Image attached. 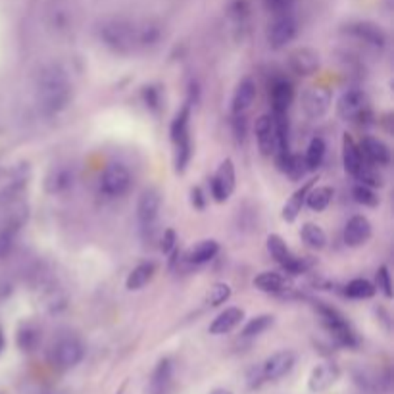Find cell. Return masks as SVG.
<instances>
[{
  "label": "cell",
  "instance_id": "cell-1",
  "mask_svg": "<svg viewBox=\"0 0 394 394\" xmlns=\"http://www.w3.org/2000/svg\"><path fill=\"white\" fill-rule=\"evenodd\" d=\"M72 98V83L58 64H50L39 74L37 79V104L40 112L54 116L62 112Z\"/></svg>",
  "mask_w": 394,
  "mask_h": 394
},
{
  "label": "cell",
  "instance_id": "cell-2",
  "mask_svg": "<svg viewBox=\"0 0 394 394\" xmlns=\"http://www.w3.org/2000/svg\"><path fill=\"white\" fill-rule=\"evenodd\" d=\"M101 39L118 54H131L140 45V29L123 20H110L101 27Z\"/></svg>",
  "mask_w": 394,
  "mask_h": 394
},
{
  "label": "cell",
  "instance_id": "cell-3",
  "mask_svg": "<svg viewBox=\"0 0 394 394\" xmlns=\"http://www.w3.org/2000/svg\"><path fill=\"white\" fill-rule=\"evenodd\" d=\"M317 312L323 320V325L329 329V333L333 334V339L339 344H342V347H356L358 344L356 333L339 310H334V308L327 306L323 302H317Z\"/></svg>",
  "mask_w": 394,
  "mask_h": 394
},
{
  "label": "cell",
  "instance_id": "cell-4",
  "mask_svg": "<svg viewBox=\"0 0 394 394\" xmlns=\"http://www.w3.org/2000/svg\"><path fill=\"white\" fill-rule=\"evenodd\" d=\"M131 187V174L123 164H110L101 175V191L110 198L123 196Z\"/></svg>",
  "mask_w": 394,
  "mask_h": 394
},
{
  "label": "cell",
  "instance_id": "cell-5",
  "mask_svg": "<svg viewBox=\"0 0 394 394\" xmlns=\"http://www.w3.org/2000/svg\"><path fill=\"white\" fill-rule=\"evenodd\" d=\"M85 356V348L75 337H64L56 342L52 348L50 360L58 369H72L75 368Z\"/></svg>",
  "mask_w": 394,
  "mask_h": 394
},
{
  "label": "cell",
  "instance_id": "cell-6",
  "mask_svg": "<svg viewBox=\"0 0 394 394\" xmlns=\"http://www.w3.org/2000/svg\"><path fill=\"white\" fill-rule=\"evenodd\" d=\"M267 250H269V254L274 258L277 264L285 267L287 271H291L293 275H298L302 274L304 269H306V264L300 260V258H296V256L288 250L287 242L281 239L279 235H269L267 237Z\"/></svg>",
  "mask_w": 394,
  "mask_h": 394
},
{
  "label": "cell",
  "instance_id": "cell-7",
  "mask_svg": "<svg viewBox=\"0 0 394 394\" xmlns=\"http://www.w3.org/2000/svg\"><path fill=\"white\" fill-rule=\"evenodd\" d=\"M296 356L291 350H281L275 352L274 356H269L264 364L260 366L264 381H279L285 375L291 373V369L294 368Z\"/></svg>",
  "mask_w": 394,
  "mask_h": 394
},
{
  "label": "cell",
  "instance_id": "cell-8",
  "mask_svg": "<svg viewBox=\"0 0 394 394\" xmlns=\"http://www.w3.org/2000/svg\"><path fill=\"white\" fill-rule=\"evenodd\" d=\"M160 206L162 198L156 188L142 191V194L139 196V204H137V218H139V223L145 231L154 229V223H156L158 214H160Z\"/></svg>",
  "mask_w": 394,
  "mask_h": 394
},
{
  "label": "cell",
  "instance_id": "cell-9",
  "mask_svg": "<svg viewBox=\"0 0 394 394\" xmlns=\"http://www.w3.org/2000/svg\"><path fill=\"white\" fill-rule=\"evenodd\" d=\"M331 108V93L325 87L308 89L302 96V110L310 120H320Z\"/></svg>",
  "mask_w": 394,
  "mask_h": 394
},
{
  "label": "cell",
  "instance_id": "cell-10",
  "mask_svg": "<svg viewBox=\"0 0 394 394\" xmlns=\"http://www.w3.org/2000/svg\"><path fill=\"white\" fill-rule=\"evenodd\" d=\"M212 196H214L215 202H225L229 201V196L233 194L235 191V166L233 162L223 160L221 166L218 167L214 179H212Z\"/></svg>",
  "mask_w": 394,
  "mask_h": 394
},
{
  "label": "cell",
  "instance_id": "cell-11",
  "mask_svg": "<svg viewBox=\"0 0 394 394\" xmlns=\"http://www.w3.org/2000/svg\"><path fill=\"white\" fill-rule=\"evenodd\" d=\"M296 31H298V27H296V21L291 18V13L275 16V21L269 26V31H267V40H269L271 48H283L296 37Z\"/></svg>",
  "mask_w": 394,
  "mask_h": 394
},
{
  "label": "cell",
  "instance_id": "cell-12",
  "mask_svg": "<svg viewBox=\"0 0 394 394\" xmlns=\"http://www.w3.org/2000/svg\"><path fill=\"white\" fill-rule=\"evenodd\" d=\"M368 108V96L364 94V91L360 89H350L347 93L342 94L337 104V112L341 116L342 120H356L360 118Z\"/></svg>",
  "mask_w": 394,
  "mask_h": 394
},
{
  "label": "cell",
  "instance_id": "cell-13",
  "mask_svg": "<svg viewBox=\"0 0 394 394\" xmlns=\"http://www.w3.org/2000/svg\"><path fill=\"white\" fill-rule=\"evenodd\" d=\"M288 66L294 74L300 75V77L314 75L320 69V54L315 52L314 48H296L288 56Z\"/></svg>",
  "mask_w": 394,
  "mask_h": 394
},
{
  "label": "cell",
  "instance_id": "cell-14",
  "mask_svg": "<svg viewBox=\"0 0 394 394\" xmlns=\"http://www.w3.org/2000/svg\"><path fill=\"white\" fill-rule=\"evenodd\" d=\"M337 379H339V368L331 361H323L312 369L310 379H308V388L312 393H323L329 387H333Z\"/></svg>",
  "mask_w": 394,
  "mask_h": 394
},
{
  "label": "cell",
  "instance_id": "cell-15",
  "mask_svg": "<svg viewBox=\"0 0 394 394\" xmlns=\"http://www.w3.org/2000/svg\"><path fill=\"white\" fill-rule=\"evenodd\" d=\"M256 139L264 156H271L277 150V137H275L274 116H261L256 121Z\"/></svg>",
  "mask_w": 394,
  "mask_h": 394
},
{
  "label": "cell",
  "instance_id": "cell-16",
  "mask_svg": "<svg viewBox=\"0 0 394 394\" xmlns=\"http://www.w3.org/2000/svg\"><path fill=\"white\" fill-rule=\"evenodd\" d=\"M171 383H174V361L169 358H164L154 368L150 385H148V394H167Z\"/></svg>",
  "mask_w": 394,
  "mask_h": 394
},
{
  "label": "cell",
  "instance_id": "cell-17",
  "mask_svg": "<svg viewBox=\"0 0 394 394\" xmlns=\"http://www.w3.org/2000/svg\"><path fill=\"white\" fill-rule=\"evenodd\" d=\"M371 237V223L366 215L350 218L344 227V242L348 247H361Z\"/></svg>",
  "mask_w": 394,
  "mask_h": 394
},
{
  "label": "cell",
  "instance_id": "cell-18",
  "mask_svg": "<svg viewBox=\"0 0 394 394\" xmlns=\"http://www.w3.org/2000/svg\"><path fill=\"white\" fill-rule=\"evenodd\" d=\"M293 85L287 79H277L269 89V101L274 108V116H287V110L293 102Z\"/></svg>",
  "mask_w": 394,
  "mask_h": 394
},
{
  "label": "cell",
  "instance_id": "cell-19",
  "mask_svg": "<svg viewBox=\"0 0 394 394\" xmlns=\"http://www.w3.org/2000/svg\"><path fill=\"white\" fill-rule=\"evenodd\" d=\"M75 179V174L72 167L67 166H54L47 175L45 181V188L50 194H60L66 193L67 188H72Z\"/></svg>",
  "mask_w": 394,
  "mask_h": 394
},
{
  "label": "cell",
  "instance_id": "cell-20",
  "mask_svg": "<svg viewBox=\"0 0 394 394\" xmlns=\"http://www.w3.org/2000/svg\"><path fill=\"white\" fill-rule=\"evenodd\" d=\"M350 33L358 37L360 40L364 43H368L371 47L375 48H383L387 45V35L383 31L381 27L375 26V23H368V21H360V23H354V26H350L348 29Z\"/></svg>",
  "mask_w": 394,
  "mask_h": 394
},
{
  "label": "cell",
  "instance_id": "cell-21",
  "mask_svg": "<svg viewBox=\"0 0 394 394\" xmlns=\"http://www.w3.org/2000/svg\"><path fill=\"white\" fill-rule=\"evenodd\" d=\"M244 320V312L241 308H225L221 314L215 315V320L210 323V333L212 334H225L233 331L241 321Z\"/></svg>",
  "mask_w": 394,
  "mask_h": 394
},
{
  "label": "cell",
  "instance_id": "cell-22",
  "mask_svg": "<svg viewBox=\"0 0 394 394\" xmlns=\"http://www.w3.org/2000/svg\"><path fill=\"white\" fill-rule=\"evenodd\" d=\"M256 98V83L254 79H242L239 83V87L235 91L233 96V114L235 116H242L247 112L248 108L252 106V102Z\"/></svg>",
  "mask_w": 394,
  "mask_h": 394
},
{
  "label": "cell",
  "instance_id": "cell-23",
  "mask_svg": "<svg viewBox=\"0 0 394 394\" xmlns=\"http://www.w3.org/2000/svg\"><path fill=\"white\" fill-rule=\"evenodd\" d=\"M361 150H364V156L371 164H375V166H387L388 162H390V148L379 139H373V137L364 139Z\"/></svg>",
  "mask_w": 394,
  "mask_h": 394
},
{
  "label": "cell",
  "instance_id": "cell-24",
  "mask_svg": "<svg viewBox=\"0 0 394 394\" xmlns=\"http://www.w3.org/2000/svg\"><path fill=\"white\" fill-rule=\"evenodd\" d=\"M314 183H315V179H310L304 187L298 188V191H296V193L288 198L287 204L283 206V214H281L283 215V220L291 223V221H294L296 218H298V214L302 212V206H304V202H306L308 193H310V188L314 187Z\"/></svg>",
  "mask_w": 394,
  "mask_h": 394
},
{
  "label": "cell",
  "instance_id": "cell-25",
  "mask_svg": "<svg viewBox=\"0 0 394 394\" xmlns=\"http://www.w3.org/2000/svg\"><path fill=\"white\" fill-rule=\"evenodd\" d=\"M218 252H220V244L214 239H206V241H201L188 250L187 260L194 264V266H202L206 261L214 260Z\"/></svg>",
  "mask_w": 394,
  "mask_h": 394
},
{
  "label": "cell",
  "instance_id": "cell-26",
  "mask_svg": "<svg viewBox=\"0 0 394 394\" xmlns=\"http://www.w3.org/2000/svg\"><path fill=\"white\" fill-rule=\"evenodd\" d=\"M342 162H344V169H347L348 174L354 175V177L360 171V167L364 166L361 150L356 147L352 137H348V135H344V139H342Z\"/></svg>",
  "mask_w": 394,
  "mask_h": 394
},
{
  "label": "cell",
  "instance_id": "cell-27",
  "mask_svg": "<svg viewBox=\"0 0 394 394\" xmlns=\"http://www.w3.org/2000/svg\"><path fill=\"white\" fill-rule=\"evenodd\" d=\"M154 271H156V266H154L152 261L139 264V266L135 267L133 271L129 274L125 285H128L129 291H139V288H142L145 285H147L148 281L152 279Z\"/></svg>",
  "mask_w": 394,
  "mask_h": 394
},
{
  "label": "cell",
  "instance_id": "cell-28",
  "mask_svg": "<svg viewBox=\"0 0 394 394\" xmlns=\"http://www.w3.org/2000/svg\"><path fill=\"white\" fill-rule=\"evenodd\" d=\"M254 287L264 293H283L287 288V279L275 271H264L254 279Z\"/></svg>",
  "mask_w": 394,
  "mask_h": 394
},
{
  "label": "cell",
  "instance_id": "cell-29",
  "mask_svg": "<svg viewBox=\"0 0 394 394\" xmlns=\"http://www.w3.org/2000/svg\"><path fill=\"white\" fill-rule=\"evenodd\" d=\"M188 120H191V104H185L181 108L179 114L175 116L174 123H171V140L179 142V140L191 139L188 135Z\"/></svg>",
  "mask_w": 394,
  "mask_h": 394
},
{
  "label": "cell",
  "instance_id": "cell-30",
  "mask_svg": "<svg viewBox=\"0 0 394 394\" xmlns=\"http://www.w3.org/2000/svg\"><path fill=\"white\" fill-rule=\"evenodd\" d=\"M300 237L308 247L315 248V250H321V248L327 244V235H325V231L320 225H315V223H304L300 229Z\"/></svg>",
  "mask_w": 394,
  "mask_h": 394
},
{
  "label": "cell",
  "instance_id": "cell-31",
  "mask_svg": "<svg viewBox=\"0 0 394 394\" xmlns=\"http://www.w3.org/2000/svg\"><path fill=\"white\" fill-rule=\"evenodd\" d=\"M333 188L331 187H317L310 188V193L306 196L308 208H312L314 212H323L325 208L333 201Z\"/></svg>",
  "mask_w": 394,
  "mask_h": 394
},
{
  "label": "cell",
  "instance_id": "cell-32",
  "mask_svg": "<svg viewBox=\"0 0 394 394\" xmlns=\"http://www.w3.org/2000/svg\"><path fill=\"white\" fill-rule=\"evenodd\" d=\"M323 158H325V142H323V139H320V137H315V139L310 140L306 156H304L308 171H315V169L321 166Z\"/></svg>",
  "mask_w": 394,
  "mask_h": 394
},
{
  "label": "cell",
  "instance_id": "cell-33",
  "mask_svg": "<svg viewBox=\"0 0 394 394\" xmlns=\"http://www.w3.org/2000/svg\"><path fill=\"white\" fill-rule=\"evenodd\" d=\"M375 291H377V288H375V285L368 279L350 281V283L347 285V288H344L347 296L354 298V300H368V298H371V296H373Z\"/></svg>",
  "mask_w": 394,
  "mask_h": 394
},
{
  "label": "cell",
  "instance_id": "cell-34",
  "mask_svg": "<svg viewBox=\"0 0 394 394\" xmlns=\"http://www.w3.org/2000/svg\"><path fill=\"white\" fill-rule=\"evenodd\" d=\"M40 342V333L39 329L35 325H23L18 333V347L23 350V352H31L35 348L39 347Z\"/></svg>",
  "mask_w": 394,
  "mask_h": 394
},
{
  "label": "cell",
  "instance_id": "cell-35",
  "mask_svg": "<svg viewBox=\"0 0 394 394\" xmlns=\"http://www.w3.org/2000/svg\"><path fill=\"white\" fill-rule=\"evenodd\" d=\"M274 325V315H258V317H252V320L248 321L244 329H242V337H247V339H252V337H258L264 331Z\"/></svg>",
  "mask_w": 394,
  "mask_h": 394
},
{
  "label": "cell",
  "instance_id": "cell-36",
  "mask_svg": "<svg viewBox=\"0 0 394 394\" xmlns=\"http://www.w3.org/2000/svg\"><path fill=\"white\" fill-rule=\"evenodd\" d=\"M352 196L354 201L361 206H369L373 208L379 204V196L375 194V191L369 185H364V183H358L354 188H352Z\"/></svg>",
  "mask_w": 394,
  "mask_h": 394
},
{
  "label": "cell",
  "instance_id": "cell-37",
  "mask_svg": "<svg viewBox=\"0 0 394 394\" xmlns=\"http://www.w3.org/2000/svg\"><path fill=\"white\" fill-rule=\"evenodd\" d=\"M229 298H231V287L227 283H215L214 287L208 291L206 304L208 306H220L223 302H227Z\"/></svg>",
  "mask_w": 394,
  "mask_h": 394
},
{
  "label": "cell",
  "instance_id": "cell-38",
  "mask_svg": "<svg viewBox=\"0 0 394 394\" xmlns=\"http://www.w3.org/2000/svg\"><path fill=\"white\" fill-rule=\"evenodd\" d=\"M264 4L274 16H285L293 10L294 0H264Z\"/></svg>",
  "mask_w": 394,
  "mask_h": 394
},
{
  "label": "cell",
  "instance_id": "cell-39",
  "mask_svg": "<svg viewBox=\"0 0 394 394\" xmlns=\"http://www.w3.org/2000/svg\"><path fill=\"white\" fill-rule=\"evenodd\" d=\"M377 287L381 288V293L387 298H393V283H390V274H388L387 266H381L377 269Z\"/></svg>",
  "mask_w": 394,
  "mask_h": 394
},
{
  "label": "cell",
  "instance_id": "cell-40",
  "mask_svg": "<svg viewBox=\"0 0 394 394\" xmlns=\"http://www.w3.org/2000/svg\"><path fill=\"white\" fill-rule=\"evenodd\" d=\"M13 237H16V229L8 227L4 231H0V258L8 256V252L12 250Z\"/></svg>",
  "mask_w": 394,
  "mask_h": 394
},
{
  "label": "cell",
  "instance_id": "cell-41",
  "mask_svg": "<svg viewBox=\"0 0 394 394\" xmlns=\"http://www.w3.org/2000/svg\"><path fill=\"white\" fill-rule=\"evenodd\" d=\"M175 242H177V235H175L174 229H167V231H164V237H162V244L160 248L164 250V252H174L175 250Z\"/></svg>",
  "mask_w": 394,
  "mask_h": 394
},
{
  "label": "cell",
  "instance_id": "cell-42",
  "mask_svg": "<svg viewBox=\"0 0 394 394\" xmlns=\"http://www.w3.org/2000/svg\"><path fill=\"white\" fill-rule=\"evenodd\" d=\"M191 202H193L194 208L204 210V206H206V196H204L201 187H194L193 191H191Z\"/></svg>",
  "mask_w": 394,
  "mask_h": 394
},
{
  "label": "cell",
  "instance_id": "cell-43",
  "mask_svg": "<svg viewBox=\"0 0 394 394\" xmlns=\"http://www.w3.org/2000/svg\"><path fill=\"white\" fill-rule=\"evenodd\" d=\"M145 96H147V102L150 106H156V104H158V94H156V91H154L152 87H147Z\"/></svg>",
  "mask_w": 394,
  "mask_h": 394
},
{
  "label": "cell",
  "instance_id": "cell-44",
  "mask_svg": "<svg viewBox=\"0 0 394 394\" xmlns=\"http://www.w3.org/2000/svg\"><path fill=\"white\" fill-rule=\"evenodd\" d=\"M212 394H233V393H231V390H227V388H215Z\"/></svg>",
  "mask_w": 394,
  "mask_h": 394
},
{
  "label": "cell",
  "instance_id": "cell-45",
  "mask_svg": "<svg viewBox=\"0 0 394 394\" xmlns=\"http://www.w3.org/2000/svg\"><path fill=\"white\" fill-rule=\"evenodd\" d=\"M4 344H6V341H4V334L0 331V354H2V350H4Z\"/></svg>",
  "mask_w": 394,
  "mask_h": 394
},
{
  "label": "cell",
  "instance_id": "cell-46",
  "mask_svg": "<svg viewBox=\"0 0 394 394\" xmlns=\"http://www.w3.org/2000/svg\"><path fill=\"white\" fill-rule=\"evenodd\" d=\"M120 394H121V393H120Z\"/></svg>",
  "mask_w": 394,
  "mask_h": 394
}]
</instances>
